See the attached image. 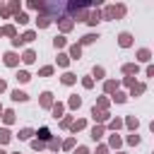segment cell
I'll list each match as a JSON object with an SVG mask.
<instances>
[{
	"label": "cell",
	"mask_w": 154,
	"mask_h": 154,
	"mask_svg": "<svg viewBox=\"0 0 154 154\" xmlns=\"http://www.w3.org/2000/svg\"><path fill=\"white\" fill-rule=\"evenodd\" d=\"M116 14H123V7H108L106 10V17H116Z\"/></svg>",
	"instance_id": "1"
},
{
	"label": "cell",
	"mask_w": 154,
	"mask_h": 154,
	"mask_svg": "<svg viewBox=\"0 0 154 154\" xmlns=\"http://www.w3.org/2000/svg\"><path fill=\"white\" fill-rule=\"evenodd\" d=\"M12 99H14V101H26L29 96H26L24 91H19V89H17V91H12Z\"/></svg>",
	"instance_id": "2"
},
{
	"label": "cell",
	"mask_w": 154,
	"mask_h": 154,
	"mask_svg": "<svg viewBox=\"0 0 154 154\" xmlns=\"http://www.w3.org/2000/svg\"><path fill=\"white\" fill-rule=\"evenodd\" d=\"M5 65H17V55L14 53H7L5 55Z\"/></svg>",
	"instance_id": "3"
},
{
	"label": "cell",
	"mask_w": 154,
	"mask_h": 154,
	"mask_svg": "<svg viewBox=\"0 0 154 154\" xmlns=\"http://www.w3.org/2000/svg\"><path fill=\"white\" fill-rule=\"evenodd\" d=\"M130 41H132L130 34H120V46H130Z\"/></svg>",
	"instance_id": "4"
},
{
	"label": "cell",
	"mask_w": 154,
	"mask_h": 154,
	"mask_svg": "<svg viewBox=\"0 0 154 154\" xmlns=\"http://www.w3.org/2000/svg\"><path fill=\"white\" fill-rule=\"evenodd\" d=\"M34 58H36V55H34V51H26L22 60H24V63H34Z\"/></svg>",
	"instance_id": "5"
},
{
	"label": "cell",
	"mask_w": 154,
	"mask_h": 154,
	"mask_svg": "<svg viewBox=\"0 0 154 154\" xmlns=\"http://www.w3.org/2000/svg\"><path fill=\"white\" fill-rule=\"evenodd\" d=\"M5 142H10V132L7 130H0V144H5Z\"/></svg>",
	"instance_id": "6"
},
{
	"label": "cell",
	"mask_w": 154,
	"mask_h": 154,
	"mask_svg": "<svg viewBox=\"0 0 154 154\" xmlns=\"http://www.w3.org/2000/svg\"><path fill=\"white\" fill-rule=\"evenodd\" d=\"M17 79H19V82H29V72H24V70L17 72Z\"/></svg>",
	"instance_id": "7"
},
{
	"label": "cell",
	"mask_w": 154,
	"mask_h": 154,
	"mask_svg": "<svg viewBox=\"0 0 154 154\" xmlns=\"http://www.w3.org/2000/svg\"><path fill=\"white\" fill-rule=\"evenodd\" d=\"M101 135H103V130H101V128H94V130H91V137H94V140H99Z\"/></svg>",
	"instance_id": "8"
},
{
	"label": "cell",
	"mask_w": 154,
	"mask_h": 154,
	"mask_svg": "<svg viewBox=\"0 0 154 154\" xmlns=\"http://www.w3.org/2000/svg\"><path fill=\"white\" fill-rule=\"evenodd\" d=\"M19 137H22V140H29V137H31V130H29V128H24V130L19 132Z\"/></svg>",
	"instance_id": "9"
},
{
	"label": "cell",
	"mask_w": 154,
	"mask_h": 154,
	"mask_svg": "<svg viewBox=\"0 0 154 154\" xmlns=\"http://www.w3.org/2000/svg\"><path fill=\"white\" fill-rule=\"evenodd\" d=\"M38 135H41V140H48V137H51V132H48V128H41V130H38Z\"/></svg>",
	"instance_id": "10"
},
{
	"label": "cell",
	"mask_w": 154,
	"mask_h": 154,
	"mask_svg": "<svg viewBox=\"0 0 154 154\" xmlns=\"http://www.w3.org/2000/svg\"><path fill=\"white\" fill-rule=\"evenodd\" d=\"M99 17H101V14H99V12H94V14H91L87 22H89V24H96V22H99Z\"/></svg>",
	"instance_id": "11"
},
{
	"label": "cell",
	"mask_w": 154,
	"mask_h": 154,
	"mask_svg": "<svg viewBox=\"0 0 154 154\" xmlns=\"http://www.w3.org/2000/svg\"><path fill=\"white\" fill-rule=\"evenodd\" d=\"M63 82H65V84H72V82H75V75H70V72H67V75L63 77Z\"/></svg>",
	"instance_id": "12"
},
{
	"label": "cell",
	"mask_w": 154,
	"mask_h": 154,
	"mask_svg": "<svg viewBox=\"0 0 154 154\" xmlns=\"http://www.w3.org/2000/svg\"><path fill=\"white\" fill-rule=\"evenodd\" d=\"M41 103H43V106H51V94H48V91L43 94V99H41Z\"/></svg>",
	"instance_id": "13"
},
{
	"label": "cell",
	"mask_w": 154,
	"mask_h": 154,
	"mask_svg": "<svg viewBox=\"0 0 154 154\" xmlns=\"http://www.w3.org/2000/svg\"><path fill=\"white\" fill-rule=\"evenodd\" d=\"M2 118H5V123H12V120H14V113H12V111H7Z\"/></svg>",
	"instance_id": "14"
},
{
	"label": "cell",
	"mask_w": 154,
	"mask_h": 154,
	"mask_svg": "<svg viewBox=\"0 0 154 154\" xmlns=\"http://www.w3.org/2000/svg\"><path fill=\"white\" fill-rule=\"evenodd\" d=\"M17 22H19V24H26L29 17H26V14H17Z\"/></svg>",
	"instance_id": "15"
},
{
	"label": "cell",
	"mask_w": 154,
	"mask_h": 154,
	"mask_svg": "<svg viewBox=\"0 0 154 154\" xmlns=\"http://www.w3.org/2000/svg\"><path fill=\"white\" fill-rule=\"evenodd\" d=\"M94 38H96V36H94V34H87V36H84V38H82V43H91V41H94Z\"/></svg>",
	"instance_id": "16"
},
{
	"label": "cell",
	"mask_w": 154,
	"mask_h": 154,
	"mask_svg": "<svg viewBox=\"0 0 154 154\" xmlns=\"http://www.w3.org/2000/svg\"><path fill=\"white\" fill-rule=\"evenodd\" d=\"M70 53H72V58H79V46H72Z\"/></svg>",
	"instance_id": "17"
},
{
	"label": "cell",
	"mask_w": 154,
	"mask_h": 154,
	"mask_svg": "<svg viewBox=\"0 0 154 154\" xmlns=\"http://www.w3.org/2000/svg\"><path fill=\"white\" fill-rule=\"evenodd\" d=\"M53 113H55V118H58V116L63 113V106H60V103H55V106H53Z\"/></svg>",
	"instance_id": "18"
},
{
	"label": "cell",
	"mask_w": 154,
	"mask_h": 154,
	"mask_svg": "<svg viewBox=\"0 0 154 154\" xmlns=\"http://www.w3.org/2000/svg\"><path fill=\"white\" fill-rule=\"evenodd\" d=\"M82 128H84V120H77V123L72 125V130H75V132H77V130H82Z\"/></svg>",
	"instance_id": "19"
},
{
	"label": "cell",
	"mask_w": 154,
	"mask_h": 154,
	"mask_svg": "<svg viewBox=\"0 0 154 154\" xmlns=\"http://www.w3.org/2000/svg\"><path fill=\"white\" fill-rule=\"evenodd\" d=\"M60 46H65V38H63V36H58V38H55V48H60Z\"/></svg>",
	"instance_id": "20"
},
{
	"label": "cell",
	"mask_w": 154,
	"mask_h": 154,
	"mask_svg": "<svg viewBox=\"0 0 154 154\" xmlns=\"http://www.w3.org/2000/svg\"><path fill=\"white\" fill-rule=\"evenodd\" d=\"M140 60H149V51H140Z\"/></svg>",
	"instance_id": "21"
},
{
	"label": "cell",
	"mask_w": 154,
	"mask_h": 154,
	"mask_svg": "<svg viewBox=\"0 0 154 154\" xmlns=\"http://www.w3.org/2000/svg\"><path fill=\"white\" fill-rule=\"evenodd\" d=\"M70 106H72V108H77V106H79V99H77V96H72V99H70Z\"/></svg>",
	"instance_id": "22"
},
{
	"label": "cell",
	"mask_w": 154,
	"mask_h": 154,
	"mask_svg": "<svg viewBox=\"0 0 154 154\" xmlns=\"http://www.w3.org/2000/svg\"><path fill=\"white\" fill-rule=\"evenodd\" d=\"M128 142H130V144H137V142H140V137H137V135H130V137H128Z\"/></svg>",
	"instance_id": "23"
},
{
	"label": "cell",
	"mask_w": 154,
	"mask_h": 154,
	"mask_svg": "<svg viewBox=\"0 0 154 154\" xmlns=\"http://www.w3.org/2000/svg\"><path fill=\"white\" fill-rule=\"evenodd\" d=\"M125 72H137V65H125Z\"/></svg>",
	"instance_id": "24"
},
{
	"label": "cell",
	"mask_w": 154,
	"mask_h": 154,
	"mask_svg": "<svg viewBox=\"0 0 154 154\" xmlns=\"http://www.w3.org/2000/svg\"><path fill=\"white\" fill-rule=\"evenodd\" d=\"M75 154H89V152H87V147H79V149H77Z\"/></svg>",
	"instance_id": "25"
},
{
	"label": "cell",
	"mask_w": 154,
	"mask_h": 154,
	"mask_svg": "<svg viewBox=\"0 0 154 154\" xmlns=\"http://www.w3.org/2000/svg\"><path fill=\"white\" fill-rule=\"evenodd\" d=\"M96 154H106V147H99V152Z\"/></svg>",
	"instance_id": "26"
},
{
	"label": "cell",
	"mask_w": 154,
	"mask_h": 154,
	"mask_svg": "<svg viewBox=\"0 0 154 154\" xmlns=\"http://www.w3.org/2000/svg\"><path fill=\"white\" fill-rule=\"evenodd\" d=\"M0 91H5V82L2 79H0Z\"/></svg>",
	"instance_id": "27"
},
{
	"label": "cell",
	"mask_w": 154,
	"mask_h": 154,
	"mask_svg": "<svg viewBox=\"0 0 154 154\" xmlns=\"http://www.w3.org/2000/svg\"><path fill=\"white\" fill-rule=\"evenodd\" d=\"M0 34H2V29H0Z\"/></svg>",
	"instance_id": "28"
},
{
	"label": "cell",
	"mask_w": 154,
	"mask_h": 154,
	"mask_svg": "<svg viewBox=\"0 0 154 154\" xmlns=\"http://www.w3.org/2000/svg\"><path fill=\"white\" fill-rule=\"evenodd\" d=\"M0 154H5V152H0Z\"/></svg>",
	"instance_id": "29"
},
{
	"label": "cell",
	"mask_w": 154,
	"mask_h": 154,
	"mask_svg": "<svg viewBox=\"0 0 154 154\" xmlns=\"http://www.w3.org/2000/svg\"><path fill=\"white\" fill-rule=\"evenodd\" d=\"M0 111H2V108H0Z\"/></svg>",
	"instance_id": "30"
}]
</instances>
